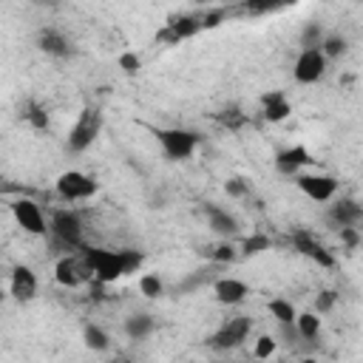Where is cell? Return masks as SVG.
Segmentation results:
<instances>
[{"label": "cell", "instance_id": "cell-28", "mask_svg": "<svg viewBox=\"0 0 363 363\" xmlns=\"http://www.w3.org/2000/svg\"><path fill=\"white\" fill-rule=\"evenodd\" d=\"M207 255H210V261H216V264H230V261H235V258H238V250H235L230 241H224V244L213 247Z\"/></svg>", "mask_w": 363, "mask_h": 363}, {"label": "cell", "instance_id": "cell-13", "mask_svg": "<svg viewBox=\"0 0 363 363\" xmlns=\"http://www.w3.org/2000/svg\"><path fill=\"white\" fill-rule=\"evenodd\" d=\"M250 295V286L241 281V278H216L213 281V298L221 303V306H238L244 298Z\"/></svg>", "mask_w": 363, "mask_h": 363}, {"label": "cell", "instance_id": "cell-29", "mask_svg": "<svg viewBox=\"0 0 363 363\" xmlns=\"http://www.w3.org/2000/svg\"><path fill=\"white\" fill-rule=\"evenodd\" d=\"M23 116H26V119L31 122V128H37V130H45V128H48V113H45L40 105H34V102L26 108Z\"/></svg>", "mask_w": 363, "mask_h": 363}, {"label": "cell", "instance_id": "cell-19", "mask_svg": "<svg viewBox=\"0 0 363 363\" xmlns=\"http://www.w3.org/2000/svg\"><path fill=\"white\" fill-rule=\"evenodd\" d=\"M204 213H207V224L213 233L218 235H235L238 233V221L218 204H204Z\"/></svg>", "mask_w": 363, "mask_h": 363}, {"label": "cell", "instance_id": "cell-34", "mask_svg": "<svg viewBox=\"0 0 363 363\" xmlns=\"http://www.w3.org/2000/svg\"><path fill=\"white\" fill-rule=\"evenodd\" d=\"M224 193H227V196H233V199H244V196L250 193V187H247V182H244V179H238V176H235V179H227V182H224Z\"/></svg>", "mask_w": 363, "mask_h": 363}, {"label": "cell", "instance_id": "cell-5", "mask_svg": "<svg viewBox=\"0 0 363 363\" xmlns=\"http://www.w3.org/2000/svg\"><path fill=\"white\" fill-rule=\"evenodd\" d=\"M54 190L62 201H85L96 193V182L91 176H85L82 170H65L57 176Z\"/></svg>", "mask_w": 363, "mask_h": 363}, {"label": "cell", "instance_id": "cell-10", "mask_svg": "<svg viewBox=\"0 0 363 363\" xmlns=\"http://www.w3.org/2000/svg\"><path fill=\"white\" fill-rule=\"evenodd\" d=\"M91 275L85 258H74V255H62L57 264H54V281L60 286H68V289H77L79 284H85V278Z\"/></svg>", "mask_w": 363, "mask_h": 363}, {"label": "cell", "instance_id": "cell-18", "mask_svg": "<svg viewBox=\"0 0 363 363\" xmlns=\"http://www.w3.org/2000/svg\"><path fill=\"white\" fill-rule=\"evenodd\" d=\"M292 244H295V250L301 252V255H306V258H312V261H318L320 267H332L335 264V258H332V252H326L309 233H295L292 235Z\"/></svg>", "mask_w": 363, "mask_h": 363}, {"label": "cell", "instance_id": "cell-12", "mask_svg": "<svg viewBox=\"0 0 363 363\" xmlns=\"http://www.w3.org/2000/svg\"><path fill=\"white\" fill-rule=\"evenodd\" d=\"M306 164H312V153L303 145H292L275 153V170L281 176H298Z\"/></svg>", "mask_w": 363, "mask_h": 363}, {"label": "cell", "instance_id": "cell-7", "mask_svg": "<svg viewBox=\"0 0 363 363\" xmlns=\"http://www.w3.org/2000/svg\"><path fill=\"white\" fill-rule=\"evenodd\" d=\"M48 230H51V235H54L60 244H65L68 250L82 244V218H79L74 210H68V207H60V210L51 213Z\"/></svg>", "mask_w": 363, "mask_h": 363}, {"label": "cell", "instance_id": "cell-35", "mask_svg": "<svg viewBox=\"0 0 363 363\" xmlns=\"http://www.w3.org/2000/svg\"><path fill=\"white\" fill-rule=\"evenodd\" d=\"M335 301H337V292H332V289H323V292H318V298H315V309H318V315L329 312V309L335 306Z\"/></svg>", "mask_w": 363, "mask_h": 363}, {"label": "cell", "instance_id": "cell-37", "mask_svg": "<svg viewBox=\"0 0 363 363\" xmlns=\"http://www.w3.org/2000/svg\"><path fill=\"white\" fill-rule=\"evenodd\" d=\"M34 3H37V6H48V9H54L60 0H34Z\"/></svg>", "mask_w": 363, "mask_h": 363}, {"label": "cell", "instance_id": "cell-27", "mask_svg": "<svg viewBox=\"0 0 363 363\" xmlns=\"http://www.w3.org/2000/svg\"><path fill=\"white\" fill-rule=\"evenodd\" d=\"M320 51L326 54V60H337L346 54V37L340 34H326L323 43H320Z\"/></svg>", "mask_w": 363, "mask_h": 363}, {"label": "cell", "instance_id": "cell-24", "mask_svg": "<svg viewBox=\"0 0 363 363\" xmlns=\"http://www.w3.org/2000/svg\"><path fill=\"white\" fill-rule=\"evenodd\" d=\"M269 247H272V238H269V235H264V233H252V235H247V238L241 241V255L252 258V255L267 252Z\"/></svg>", "mask_w": 363, "mask_h": 363}, {"label": "cell", "instance_id": "cell-11", "mask_svg": "<svg viewBox=\"0 0 363 363\" xmlns=\"http://www.w3.org/2000/svg\"><path fill=\"white\" fill-rule=\"evenodd\" d=\"M199 31H204L201 14H182V17H173L164 31H159V40H164V43H179V40H187V37H193V34H199Z\"/></svg>", "mask_w": 363, "mask_h": 363}, {"label": "cell", "instance_id": "cell-25", "mask_svg": "<svg viewBox=\"0 0 363 363\" xmlns=\"http://www.w3.org/2000/svg\"><path fill=\"white\" fill-rule=\"evenodd\" d=\"M139 292H142L145 298L156 301V298L164 295V284H162V278H159L156 272H145V275H139Z\"/></svg>", "mask_w": 363, "mask_h": 363}, {"label": "cell", "instance_id": "cell-23", "mask_svg": "<svg viewBox=\"0 0 363 363\" xmlns=\"http://www.w3.org/2000/svg\"><path fill=\"white\" fill-rule=\"evenodd\" d=\"M267 309H269V315L275 318L278 326H281V323H295V318H298L295 306H292L286 298H272V301L267 303Z\"/></svg>", "mask_w": 363, "mask_h": 363}, {"label": "cell", "instance_id": "cell-3", "mask_svg": "<svg viewBox=\"0 0 363 363\" xmlns=\"http://www.w3.org/2000/svg\"><path fill=\"white\" fill-rule=\"evenodd\" d=\"M85 264H88L91 275H94L99 284H113V281H119V278L125 275L119 250L91 247V250H85Z\"/></svg>", "mask_w": 363, "mask_h": 363}, {"label": "cell", "instance_id": "cell-36", "mask_svg": "<svg viewBox=\"0 0 363 363\" xmlns=\"http://www.w3.org/2000/svg\"><path fill=\"white\" fill-rule=\"evenodd\" d=\"M340 241H343L346 247H357V241H360L357 227H340Z\"/></svg>", "mask_w": 363, "mask_h": 363}, {"label": "cell", "instance_id": "cell-32", "mask_svg": "<svg viewBox=\"0 0 363 363\" xmlns=\"http://www.w3.org/2000/svg\"><path fill=\"white\" fill-rule=\"evenodd\" d=\"M119 68H122L128 77H133V74L142 68V60H139L133 51H122V54H119Z\"/></svg>", "mask_w": 363, "mask_h": 363}, {"label": "cell", "instance_id": "cell-9", "mask_svg": "<svg viewBox=\"0 0 363 363\" xmlns=\"http://www.w3.org/2000/svg\"><path fill=\"white\" fill-rule=\"evenodd\" d=\"M11 216H14L17 227H20L23 233H28V235H45V233H48V224H45V216H43L40 204L31 201V199H17V201H11Z\"/></svg>", "mask_w": 363, "mask_h": 363}, {"label": "cell", "instance_id": "cell-17", "mask_svg": "<svg viewBox=\"0 0 363 363\" xmlns=\"http://www.w3.org/2000/svg\"><path fill=\"white\" fill-rule=\"evenodd\" d=\"M261 108H264V119L267 122H284L292 113V105L286 99L284 91H269L261 96Z\"/></svg>", "mask_w": 363, "mask_h": 363}, {"label": "cell", "instance_id": "cell-6", "mask_svg": "<svg viewBox=\"0 0 363 363\" xmlns=\"http://www.w3.org/2000/svg\"><path fill=\"white\" fill-rule=\"evenodd\" d=\"M292 179H295V187H298L306 199H312V201H318V204L332 201V199L337 196V187H340V182H337L335 176H329V173H298V176H292Z\"/></svg>", "mask_w": 363, "mask_h": 363}, {"label": "cell", "instance_id": "cell-8", "mask_svg": "<svg viewBox=\"0 0 363 363\" xmlns=\"http://www.w3.org/2000/svg\"><path fill=\"white\" fill-rule=\"evenodd\" d=\"M250 329H252V320L244 318V315H238V318L224 320V323L210 335L207 343H210L213 349H218V352H230V349H238V346L247 340Z\"/></svg>", "mask_w": 363, "mask_h": 363}, {"label": "cell", "instance_id": "cell-1", "mask_svg": "<svg viewBox=\"0 0 363 363\" xmlns=\"http://www.w3.org/2000/svg\"><path fill=\"white\" fill-rule=\"evenodd\" d=\"M156 142H159L162 153L170 162H184L199 150L201 136L196 130H187V128H159L156 130Z\"/></svg>", "mask_w": 363, "mask_h": 363}, {"label": "cell", "instance_id": "cell-26", "mask_svg": "<svg viewBox=\"0 0 363 363\" xmlns=\"http://www.w3.org/2000/svg\"><path fill=\"white\" fill-rule=\"evenodd\" d=\"M323 26L320 23H306L303 28H301V48H320V43H323Z\"/></svg>", "mask_w": 363, "mask_h": 363}, {"label": "cell", "instance_id": "cell-21", "mask_svg": "<svg viewBox=\"0 0 363 363\" xmlns=\"http://www.w3.org/2000/svg\"><path fill=\"white\" fill-rule=\"evenodd\" d=\"M82 340H85V346H88L91 352H108V346H111L108 332H105L102 326H96V323H85Z\"/></svg>", "mask_w": 363, "mask_h": 363}, {"label": "cell", "instance_id": "cell-30", "mask_svg": "<svg viewBox=\"0 0 363 363\" xmlns=\"http://www.w3.org/2000/svg\"><path fill=\"white\" fill-rule=\"evenodd\" d=\"M275 349H278V337H272V335H261V337L255 340L252 354H255V357H272Z\"/></svg>", "mask_w": 363, "mask_h": 363}, {"label": "cell", "instance_id": "cell-22", "mask_svg": "<svg viewBox=\"0 0 363 363\" xmlns=\"http://www.w3.org/2000/svg\"><path fill=\"white\" fill-rule=\"evenodd\" d=\"M295 326L301 332V340H315L320 335V315L318 312H298Z\"/></svg>", "mask_w": 363, "mask_h": 363}, {"label": "cell", "instance_id": "cell-15", "mask_svg": "<svg viewBox=\"0 0 363 363\" xmlns=\"http://www.w3.org/2000/svg\"><path fill=\"white\" fill-rule=\"evenodd\" d=\"M329 221L340 230V227H357L363 224V207L354 199H337L329 207Z\"/></svg>", "mask_w": 363, "mask_h": 363}, {"label": "cell", "instance_id": "cell-4", "mask_svg": "<svg viewBox=\"0 0 363 363\" xmlns=\"http://www.w3.org/2000/svg\"><path fill=\"white\" fill-rule=\"evenodd\" d=\"M326 68H329V60L320 48H301V54L295 57V65H292V77L301 85H315L326 77Z\"/></svg>", "mask_w": 363, "mask_h": 363}, {"label": "cell", "instance_id": "cell-14", "mask_svg": "<svg viewBox=\"0 0 363 363\" xmlns=\"http://www.w3.org/2000/svg\"><path fill=\"white\" fill-rule=\"evenodd\" d=\"M9 292L17 301H31L37 295V275H34V269L26 267V264L14 267L11 275H9Z\"/></svg>", "mask_w": 363, "mask_h": 363}, {"label": "cell", "instance_id": "cell-33", "mask_svg": "<svg viewBox=\"0 0 363 363\" xmlns=\"http://www.w3.org/2000/svg\"><path fill=\"white\" fill-rule=\"evenodd\" d=\"M218 122H221V125H227V128H238V125H244V122H247V116H244L238 108H227V111H221V113H218Z\"/></svg>", "mask_w": 363, "mask_h": 363}, {"label": "cell", "instance_id": "cell-31", "mask_svg": "<svg viewBox=\"0 0 363 363\" xmlns=\"http://www.w3.org/2000/svg\"><path fill=\"white\" fill-rule=\"evenodd\" d=\"M119 255H122L125 275H133V272L142 267V252H139V250H119Z\"/></svg>", "mask_w": 363, "mask_h": 363}, {"label": "cell", "instance_id": "cell-20", "mask_svg": "<svg viewBox=\"0 0 363 363\" xmlns=\"http://www.w3.org/2000/svg\"><path fill=\"white\" fill-rule=\"evenodd\" d=\"M153 329H156V318L147 312H133L130 318H125V335L130 340H145Z\"/></svg>", "mask_w": 363, "mask_h": 363}, {"label": "cell", "instance_id": "cell-16", "mask_svg": "<svg viewBox=\"0 0 363 363\" xmlns=\"http://www.w3.org/2000/svg\"><path fill=\"white\" fill-rule=\"evenodd\" d=\"M37 48L43 54H48V57H68L74 51L71 43H68V37L62 31H54V28H43L37 34Z\"/></svg>", "mask_w": 363, "mask_h": 363}, {"label": "cell", "instance_id": "cell-38", "mask_svg": "<svg viewBox=\"0 0 363 363\" xmlns=\"http://www.w3.org/2000/svg\"><path fill=\"white\" fill-rule=\"evenodd\" d=\"M196 3H216V0H196Z\"/></svg>", "mask_w": 363, "mask_h": 363}, {"label": "cell", "instance_id": "cell-2", "mask_svg": "<svg viewBox=\"0 0 363 363\" xmlns=\"http://www.w3.org/2000/svg\"><path fill=\"white\" fill-rule=\"evenodd\" d=\"M99 130H102V113H99V108H82V113L77 116L74 128L68 130V142H65L68 150H71V153L88 150V147L96 142Z\"/></svg>", "mask_w": 363, "mask_h": 363}]
</instances>
